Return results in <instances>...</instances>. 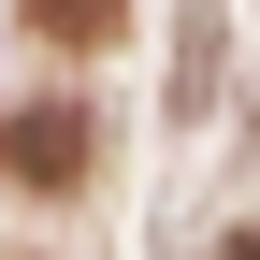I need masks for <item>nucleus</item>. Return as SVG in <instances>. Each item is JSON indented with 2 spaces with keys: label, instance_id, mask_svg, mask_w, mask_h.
Segmentation results:
<instances>
[{
  "label": "nucleus",
  "instance_id": "1",
  "mask_svg": "<svg viewBox=\"0 0 260 260\" xmlns=\"http://www.w3.org/2000/svg\"><path fill=\"white\" fill-rule=\"evenodd\" d=\"M0 174H15V188H73L87 174V116L73 102H15V116H0Z\"/></svg>",
  "mask_w": 260,
  "mask_h": 260
},
{
  "label": "nucleus",
  "instance_id": "2",
  "mask_svg": "<svg viewBox=\"0 0 260 260\" xmlns=\"http://www.w3.org/2000/svg\"><path fill=\"white\" fill-rule=\"evenodd\" d=\"M29 29H44V44H102V29H116V0H29Z\"/></svg>",
  "mask_w": 260,
  "mask_h": 260
},
{
  "label": "nucleus",
  "instance_id": "3",
  "mask_svg": "<svg viewBox=\"0 0 260 260\" xmlns=\"http://www.w3.org/2000/svg\"><path fill=\"white\" fill-rule=\"evenodd\" d=\"M232 260H260V246H232Z\"/></svg>",
  "mask_w": 260,
  "mask_h": 260
}]
</instances>
